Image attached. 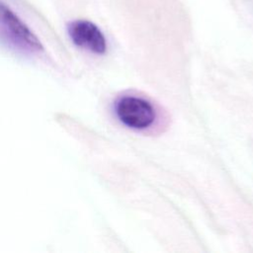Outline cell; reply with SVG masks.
Returning a JSON list of instances; mask_svg holds the SVG:
<instances>
[{
  "instance_id": "1",
  "label": "cell",
  "mask_w": 253,
  "mask_h": 253,
  "mask_svg": "<svg viewBox=\"0 0 253 253\" xmlns=\"http://www.w3.org/2000/svg\"><path fill=\"white\" fill-rule=\"evenodd\" d=\"M0 43L26 55L44 51L39 38L3 0H0Z\"/></svg>"
},
{
  "instance_id": "2",
  "label": "cell",
  "mask_w": 253,
  "mask_h": 253,
  "mask_svg": "<svg viewBox=\"0 0 253 253\" xmlns=\"http://www.w3.org/2000/svg\"><path fill=\"white\" fill-rule=\"evenodd\" d=\"M115 112L125 126L133 129H145L153 125L156 117L152 104L136 96H124L115 106Z\"/></svg>"
},
{
  "instance_id": "3",
  "label": "cell",
  "mask_w": 253,
  "mask_h": 253,
  "mask_svg": "<svg viewBox=\"0 0 253 253\" xmlns=\"http://www.w3.org/2000/svg\"><path fill=\"white\" fill-rule=\"evenodd\" d=\"M67 33L71 42L78 47L96 54H104L107 42L102 31L88 20H75L67 25Z\"/></svg>"
}]
</instances>
